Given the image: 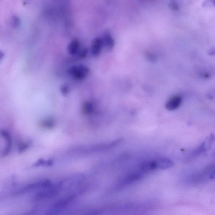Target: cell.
I'll return each mask as SVG.
<instances>
[{
	"instance_id": "277c9868",
	"label": "cell",
	"mask_w": 215,
	"mask_h": 215,
	"mask_svg": "<svg viewBox=\"0 0 215 215\" xmlns=\"http://www.w3.org/2000/svg\"><path fill=\"white\" fill-rule=\"evenodd\" d=\"M215 140V136L214 134L211 133L209 135L206 137L200 145L195 149L193 154L198 155L206 152L211 148Z\"/></svg>"
},
{
	"instance_id": "52a82bcc",
	"label": "cell",
	"mask_w": 215,
	"mask_h": 215,
	"mask_svg": "<svg viewBox=\"0 0 215 215\" xmlns=\"http://www.w3.org/2000/svg\"><path fill=\"white\" fill-rule=\"evenodd\" d=\"M103 46V41L101 38H96L92 40L91 45V51L92 55L94 56L99 55L101 53Z\"/></svg>"
},
{
	"instance_id": "30bf717a",
	"label": "cell",
	"mask_w": 215,
	"mask_h": 215,
	"mask_svg": "<svg viewBox=\"0 0 215 215\" xmlns=\"http://www.w3.org/2000/svg\"><path fill=\"white\" fill-rule=\"evenodd\" d=\"M80 44L77 40H72L68 45L67 50L68 52L71 55H75L77 54L79 51Z\"/></svg>"
},
{
	"instance_id": "9a60e30c",
	"label": "cell",
	"mask_w": 215,
	"mask_h": 215,
	"mask_svg": "<svg viewBox=\"0 0 215 215\" xmlns=\"http://www.w3.org/2000/svg\"><path fill=\"white\" fill-rule=\"evenodd\" d=\"M61 91L63 95H67L69 91V89L68 87L66 84L62 85L61 87Z\"/></svg>"
},
{
	"instance_id": "e0dca14e",
	"label": "cell",
	"mask_w": 215,
	"mask_h": 215,
	"mask_svg": "<svg viewBox=\"0 0 215 215\" xmlns=\"http://www.w3.org/2000/svg\"><path fill=\"white\" fill-rule=\"evenodd\" d=\"M209 178L210 179H215V170L211 173Z\"/></svg>"
},
{
	"instance_id": "8992f818",
	"label": "cell",
	"mask_w": 215,
	"mask_h": 215,
	"mask_svg": "<svg viewBox=\"0 0 215 215\" xmlns=\"http://www.w3.org/2000/svg\"><path fill=\"white\" fill-rule=\"evenodd\" d=\"M182 98L179 95H174L168 100L166 105V109L169 111L177 109L181 105Z\"/></svg>"
},
{
	"instance_id": "2e32d148",
	"label": "cell",
	"mask_w": 215,
	"mask_h": 215,
	"mask_svg": "<svg viewBox=\"0 0 215 215\" xmlns=\"http://www.w3.org/2000/svg\"><path fill=\"white\" fill-rule=\"evenodd\" d=\"M87 49H84L79 54V57L81 58H84L87 56Z\"/></svg>"
},
{
	"instance_id": "ba28073f",
	"label": "cell",
	"mask_w": 215,
	"mask_h": 215,
	"mask_svg": "<svg viewBox=\"0 0 215 215\" xmlns=\"http://www.w3.org/2000/svg\"><path fill=\"white\" fill-rule=\"evenodd\" d=\"M156 169H165L171 168L174 165L172 161L168 158H161L155 160Z\"/></svg>"
},
{
	"instance_id": "5b68a950",
	"label": "cell",
	"mask_w": 215,
	"mask_h": 215,
	"mask_svg": "<svg viewBox=\"0 0 215 215\" xmlns=\"http://www.w3.org/2000/svg\"><path fill=\"white\" fill-rule=\"evenodd\" d=\"M51 186V183L49 181L42 180L39 181L35 182L30 184H28L25 187L22 188L20 192L24 193L28 192L31 191L35 189H39L40 188H45L49 187Z\"/></svg>"
},
{
	"instance_id": "5bb4252c",
	"label": "cell",
	"mask_w": 215,
	"mask_h": 215,
	"mask_svg": "<svg viewBox=\"0 0 215 215\" xmlns=\"http://www.w3.org/2000/svg\"><path fill=\"white\" fill-rule=\"evenodd\" d=\"M145 55L146 57L149 61L154 62L156 60V57L155 55L150 52H146Z\"/></svg>"
},
{
	"instance_id": "6da1fadb",
	"label": "cell",
	"mask_w": 215,
	"mask_h": 215,
	"mask_svg": "<svg viewBox=\"0 0 215 215\" xmlns=\"http://www.w3.org/2000/svg\"><path fill=\"white\" fill-rule=\"evenodd\" d=\"M75 199V195H71L57 200L51 206L46 215H60L72 204Z\"/></svg>"
},
{
	"instance_id": "8fae6325",
	"label": "cell",
	"mask_w": 215,
	"mask_h": 215,
	"mask_svg": "<svg viewBox=\"0 0 215 215\" xmlns=\"http://www.w3.org/2000/svg\"><path fill=\"white\" fill-rule=\"evenodd\" d=\"M156 169L155 160L146 161L141 165V170L142 172H149Z\"/></svg>"
},
{
	"instance_id": "7a4b0ae2",
	"label": "cell",
	"mask_w": 215,
	"mask_h": 215,
	"mask_svg": "<svg viewBox=\"0 0 215 215\" xmlns=\"http://www.w3.org/2000/svg\"><path fill=\"white\" fill-rule=\"evenodd\" d=\"M60 184H56L45 188L36 194L35 198L37 200H42L55 197L60 193Z\"/></svg>"
},
{
	"instance_id": "ac0fdd59",
	"label": "cell",
	"mask_w": 215,
	"mask_h": 215,
	"mask_svg": "<svg viewBox=\"0 0 215 215\" xmlns=\"http://www.w3.org/2000/svg\"></svg>"
},
{
	"instance_id": "3957f363",
	"label": "cell",
	"mask_w": 215,
	"mask_h": 215,
	"mask_svg": "<svg viewBox=\"0 0 215 215\" xmlns=\"http://www.w3.org/2000/svg\"><path fill=\"white\" fill-rule=\"evenodd\" d=\"M89 68L83 65H76L68 70V73L74 79L80 80L85 78L89 74Z\"/></svg>"
},
{
	"instance_id": "7c38bea8",
	"label": "cell",
	"mask_w": 215,
	"mask_h": 215,
	"mask_svg": "<svg viewBox=\"0 0 215 215\" xmlns=\"http://www.w3.org/2000/svg\"><path fill=\"white\" fill-rule=\"evenodd\" d=\"M11 24L13 28H18L20 24V18L17 16L13 15L11 18Z\"/></svg>"
},
{
	"instance_id": "4fadbf2b",
	"label": "cell",
	"mask_w": 215,
	"mask_h": 215,
	"mask_svg": "<svg viewBox=\"0 0 215 215\" xmlns=\"http://www.w3.org/2000/svg\"><path fill=\"white\" fill-rule=\"evenodd\" d=\"M103 214L101 210H92L86 212L82 215H101Z\"/></svg>"
},
{
	"instance_id": "9c48e42d",
	"label": "cell",
	"mask_w": 215,
	"mask_h": 215,
	"mask_svg": "<svg viewBox=\"0 0 215 215\" xmlns=\"http://www.w3.org/2000/svg\"><path fill=\"white\" fill-rule=\"evenodd\" d=\"M102 40L103 41V45H104L107 49L109 50H111L114 48L115 42L111 34L109 33L104 34Z\"/></svg>"
}]
</instances>
